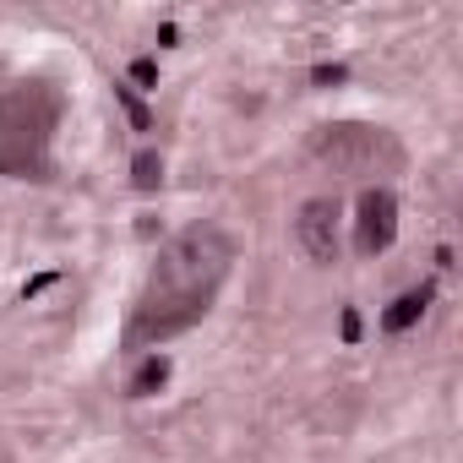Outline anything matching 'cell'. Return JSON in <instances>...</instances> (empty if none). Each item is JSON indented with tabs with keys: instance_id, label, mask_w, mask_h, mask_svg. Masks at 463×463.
Wrapping results in <instances>:
<instances>
[{
	"instance_id": "cell-9",
	"label": "cell",
	"mask_w": 463,
	"mask_h": 463,
	"mask_svg": "<svg viewBox=\"0 0 463 463\" xmlns=\"http://www.w3.org/2000/svg\"><path fill=\"white\" fill-rule=\"evenodd\" d=\"M115 99L125 104V115H131V125H137V131H153V120H148V109H142V99L131 93L125 82H115Z\"/></svg>"
},
{
	"instance_id": "cell-12",
	"label": "cell",
	"mask_w": 463,
	"mask_h": 463,
	"mask_svg": "<svg viewBox=\"0 0 463 463\" xmlns=\"http://www.w3.org/2000/svg\"><path fill=\"white\" fill-rule=\"evenodd\" d=\"M344 344H360V311H344Z\"/></svg>"
},
{
	"instance_id": "cell-6",
	"label": "cell",
	"mask_w": 463,
	"mask_h": 463,
	"mask_svg": "<svg viewBox=\"0 0 463 463\" xmlns=\"http://www.w3.org/2000/svg\"><path fill=\"white\" fill-rule=\"evenodd\" d=\"M431 295H436V284H420V289H404L399 300H392L387 311H382V333H409V327L425 316V305H431Z\"/></svg>"
},
{
	"instance_id": "cell-10",
	"label": "cell",
	"mask_w": 463,
	"mask_h": 463,
	"mask_svg": "<svg viewBox=\"0 0 463 463\" xmlns=\"http://www.w3.org/2000/svg\"><path fill=\"white\" fill-rule=\"evenodd\" d=\"M131 82H142V88H153V82H159V60H153V55H142V60H131Z\"/></svg>"
},
{
	"instance_id": "cell-4",
	"label": "cell",
	"mask_w": 463,
	"mask_h": 463,
	"mask_svg": "<svg viewBox=\"0 0 463 463\" xmlns=\"http://www.w3.org/2000/svg\"><path fill=\"white\" fill-rule=\"evenodd\" d=\"M339 213H344L339 196H311V202H300V213H295V240L316 268L339 262Z\"/></svg>"
},
{
	"instance_id": "cell-3",
	"label": "cell",
	"mask_w": 463,
	"mask_h": 463,
	"mask_svg": "<svg viewBox=\"0 0 463 463\" xmlns=\"http://www.w3.org/2000/svg\"><path fill=\"white\" fill-rule=\"evenodd\" d=\"M311 153L322 164H333L355 180L371 175H399L404 169V142L392 137L387 125H360V120H339V125H316Z\"/></svg>"
},
{
	"instance_id": "cell-11",
	"label": "cell",
	"mask_w": 463,
	"mask_h": 463,
	"mask_svg": "<svg viewBox=\"0 0 463 463\" xmlns=\"http://www.w3.org/2000/svg\"><path fill=\"white\" fill-rule=\"evenodd\" d=\"M344 77H349L344 65H316V72H311V82H316V88H339Z\"/></svg>"
},
{
	"instance_id": "cell-2",
	"label": "cell",
	"mask_w": 463,
	"mask_h": 463,
	"mask_svg": "<svg viewBox=\"0 0 463 463\" xmlns=\"http://www.w3.org/2000/svg\"><path fill=\"white\" fill-rule=\"evenodd\" d=\"M60 131V88L0 65V180H49Z\"/></svg>"
},
{
	"instance_id": "cell-5",
	"label": "cell",
	"mask_w": 463,
	"mask_h": 463,
	"mask_svg": "<svg viewBox=\"0 0 463 463\" xmlns=\"http://www.w3.org/2000/svg\"><path fill=\"white\" fill-rule=\"evenodd\" d=\"M392 240H399V196L387 185H365L360 191V219H355V251L382 256Z\"/></svg>"
},
{
	"instance_id": "cell-8",
	"label": "cell",
	"mask_w": 463,
	"mask_h": 463,
	"mask_svg": "<svg viewBox=\"0 0 463 463\" xmlns=\"http://www.w3.org/2000/svg\"><path fill=\"white\" fill-rule=\"evenodd\" d=\"M131 185H137V191H159L164 185V159L153 148H142L137 159H131Z\"/></svg>"
},
{
	"instance_id": "cell-1",
	"label": "cell",
	"mask_w": 463,
	"mask_h": 463,
	"mask_svg": "<svg viewBox=\"0 0 463 463\" xmlns=\"http://www.w3.org/2000/svg\"><path fill=\"white\" fill-rule=\"evenodd\" d=\"M235 262H240V240L224 224H213V219L185 224L169 245H159V262L148 268V279L137 289L120 349L125 355H153L169 339L191 333V327L213 311V300L224 295Z\"/></svg>"
},
{
	"instance_id": "cell-7",
	"label": "cell",
	"mask_w": 463,
	"mask_h": 463,
	"mask_svg": "<svg viewBox=\"0 0 463 463\" xmlns=\"http://www.w3.org/2000/svg\"><path fill=\"white\" fill-rule=\"evenodd\" d=\"M169 382V355H148L137 371H131V382H125V399H153V392Z\"/></svg>"
}]
</instances>
